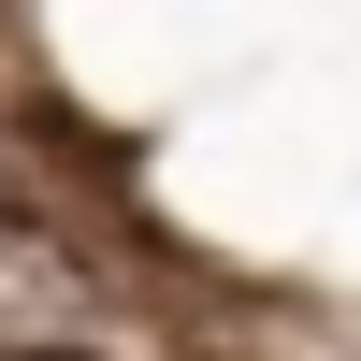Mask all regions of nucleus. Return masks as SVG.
I'll use <instances>...</instances> for the list:
<instances>
[{
  "instance_id": "obj_1",
  "label": "nucleus",
  "mask_w": 361,
  "mask_h": 361,
  "mask_svg": "<svg viewBox=\"0 0 361 361\" xmlns=\"http://www.w3.org/2000/svg\"><path fill=\"white\" fill-rule=\"evenodd\" d=\"M15 347H102V289L29 202H0V361Z\"/></svg>"
},
{
  "instance_id": "obj_2",
  "label": "nucleus",
  "mask_w": 361,
  "mask_h": 361,
  "mask_svg": "<svg viewBox=\"0 0 361 361\" xmlns=\"http://www.w3.org/2000/svg\"><path fill=\"white\" fill-rule=\"evenodd\" d=\"M15 361H102V347H15Z\"/></svg>"
},
{
  "instance_id": "obj_3",
  "label": "nucleus",
  "mask_w": 361,
  "mask_h": 361,
  "mask_svg": "<svg viewBox=\"0 0 361 361\" xmlns=\"http://www.w3.org/2000/svg\"><path fill=\"white\" fill-rule=\"evenodd\" d=\"M0 202H15V130H0Z\"/></svg>"
}]
</instances>
